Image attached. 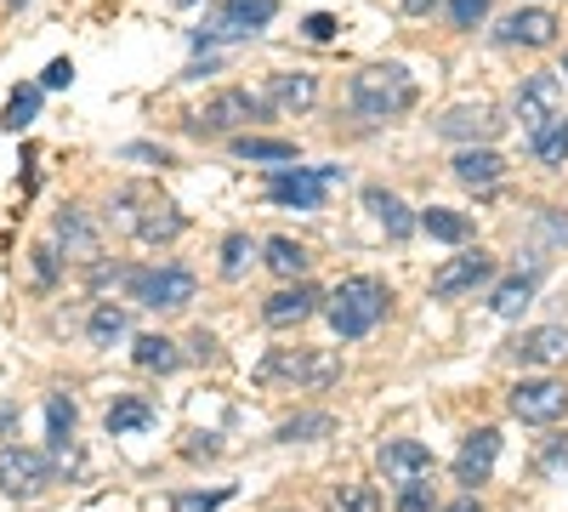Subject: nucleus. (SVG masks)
<instances>
[{
    "label": "nucleus",
    "instance_id": "bb28decb",
    "mask_svg": "<svg viewBox=\"0 0 568 512\" xmlns=\"http://www.w3.org/2000/svg\"><path fill=\"white\" fill-rule=\"evenodd\" d=\"M329 433H336V415H329V410H307V415H291L273 439L278 444H307V439H329Z\"/></svg>",
    "mask_w": 568,
    "mask_h": 512
},
{
    "label": "nucleus",
    "instance_id": "a878e982",
    "mask_svg": "<svg viewBox=\"0 0 568 512\" xmlns=\"http://www.w3.org/2000/svg\"><path fill=\"white\" fill-rule=\"evenodd\" d=\"M420 228H426L433 240H444V245H466V240H471V217H460V211H449V205L420 211Z\"/></svg>",
    "mask_w": 568,
    "mask_h": 512
},
{
    "label": "nucleus",
    "instance_id": "393cba45",
    "mask_svg": "<svg viewBox=\"0 0 568 512\" xmlns=\"http://www.w3.org/2000/svg\"><path fill=\"white\" fill-rule=\"evenodd\" d=\"M233 154L240 160H256V165H284V160H296V143H284V137H233Z\"/></svg>",
    "mask_w": 568,
    "mask_h": 512
},
{
    "label": "nucleus",
    "instance_id": "a19ab883",
    "mask_svg": "<svg viewBox=\"0 0 568 512\" xmlns=\"http://www.w3.org/2000/svg\"><path fill=\"white\" fill-rule=\"evenodd\" d=\"M302 29H307V40H329V34H336V18H329V12H313Z\"/></svg>",
    "mask_w": 568,
    "mask_h": 512
},
{
    "label": "nucleus",
    "instance_id": "423d86ee",
    "mask_svg": "<svg viewBox=\"0 0 568 512\" xmlns=\"http://www.w3.org/2000/svg\"><path fill=\"white\" fill-rule=\"evenodd\" d=\"M267 114V103L256 98V91H216V98L205 103V114H194L187 120V131H200V137H216V131H245L251 120H262Z\"/></svg>",
    "mask_w": 568,
    "mask_h": 512
},
{
    "label": "nucleus",
    "instance_id": "dca6fc26",
    "mask_svg": "<svg viewBox=\"0 0 568 512\" xmlns=\"http://www.w3.org/2000/svg\"><path fill=\"white\" fill-rule=\"evenodd\" d=\"M382 468H387V479L415 484V479L433 473V450H426L420 439H387V444H382Z\"/></svg>",
    "mask_w": 568,
    "mask_h": 512
},
{
    "label": "nucleus",
    "instance_id": "f03ea898",
    "mask_svg": "<svg viewBox=\"0 0 568 512\" xmlns=\"http://www.w3.org/2000/svg\"><path fill=\"white\" fill-rule=\"evenodd\" d=\"M353 109L358 120H398L415 109V74L404 63H369L353 74Z\"/></svg>",
    "mask_w": 568,
    "mask_h": 512
},
{
    "label": "nucleus",
    "instance_id": "09e8293b",
    "mask_svg": "<svg viewBox=\"0 0 568 512\" xmlns=\"http://www.w3.org/2000/svg\"><path fill=\"white\" fill-rule=\"evenodd\" d=\"M171 7H200V0H171Z\"/></svg>",
    "mask_w": 568,
    "mask_h": 512
},
{
    "label": "nucleus",
    "instance_id": "f704fd0d",
    "mask_svg": "<svg viewBox=\"0 0 568 512\" xmlns=\"http://www.w3.org/2000/svg\"><path fill=\"white\" fill-rule=\"evenodd\" d=\"M382 506V495H375L369 484H342L336 490V512H375Z\"/></svg>",
    "mask_w": 568,
    "mask_h": 512
},
{
    "label": "nucleus",
    "instance_id": "f8f14e48",
    "mask_svg": "<svg viewBox=\"0 0 568 512\" xmlns=\"http://www.w3.org/2000/svg\"><path fill=\"white\" fill-rule=\"evenodd\" d=\"M495 273V257L489 251H460V257H449L438 273H433V297H466V291H478L484 279Z\"/></svg>",
    "mask_w": 568,
    "mask_h": 512
},
{
    "label": "nucleus",
    "instance_id": "a211bd4d",
    "mask_svg": "<svg viewBox=\"0 0 568 512\" xmlns=\"http://www.w3.org/2000/svg\"><path fill=\"white\" fill-rule=\"evenodd\" d=\"M262 103H273V109H284V114H302V109L318 103V80H313V74H273L267 91H262Z\"/></svg>",
    "mask_w": 568,
    "mask_h": 512
},
{
    "label": "nucleus",
    "instance_id": "2eb2a0df",
    "mask_svg": "<svg viewBox=\"0 0 568 512\" xmlns=\"http://www.w3.org/2000/svg\"><path fill=\"white\" fill-rule=\"evenodd\" d=\"M495 461H500V433L495 428H478V433L460 444V455H455V484H484L495 473Z\"/></svg>",
    "mask_w": 568,
    "mask_h": 512
},
{
    "label": "nucleus",
    "instance_id": "2f4dec72",
    "mask_svg": "<svg viewBox=\"0 0 568 512\" xmlns=\"http://www.w3.org/2000/svg\"><path fill=\"white\" fill-rule=\"evenodd\" d=\"M74 422H80L74 399H63V393L45 399V433H52V444H58V439H74Z\"/></svg>",
    "mask_w": 568,
    "mask_h": 512
},
{
    "label": "nucleus",
    "instance_id": "aec40b11",
    "mask_svg": "<svg viewBox=\"0 0 568 512\" xmlns=\"http://www.w3.org/2000/svg\"><path fill=\"white\" fill-rule=\"evenodd\" d=\"M364 205L375 211V222L387 228V240H409V234H415V217H409V205H404L398 194H387V189H364Z\"/></svg>",
    "mask_w": 568,
    "mask_h": 512
},
{
    "label": "nucleus",
    "instance_id": "20e7f679",
    "mask_svg": "<svg viewBox=\"0 0 568 512\" xmlns=\"http://www.w3.org/2000/svg\"><path fill=\"white\" fill-rule=\"evenodd\" d=\"M336 182H347L342 165H318V171L278 165V171H267V200L273 205H296V211H318L324 205V189H336Z\"/></svg>",
    "mask_w": 568,
    "mask_h": 512
},
{
    "label": "nucleus",
    "instance_id": "c03bdc74",
    "mask_svg": "<svg viewBox=\"0 0 568 512\" xmlns=\"http://www.w3.org/2000/svg\"><path fill=\"white\" fill-rule=\"evenodd\" d=\"M444 512H484V501H478V495H460V501H449Z\"/></svg>",
    "mask_w": 568,
    "mask_h": 512
},
{
    "label": "nucleus",
    "instance_id": "ea45409f",
    "mask_svg": "<svg viewBox=\"0 0 568 512\" xmlns=\"http://www.w3.org/2000/svg\"><path fill=\"white\" fill-rule=\"evenodd\" d=\"M34 273H40V285H52V279H58V251L52 245L34 251Z\"/></svg>",
    "mask_w": 568,
    "mask_h": 512
},
{
    "label": "nucleus",
    "instance_id": "4c0bfd02",
    "mask_svg": "<svg viewBox=\"0 0 568 512\" xmlns=\"http://www.w3.org/2000/svg\"><path fill=\"white\" fill-rule=\"evenodd\" d=\"M233 490H211V495H176V512H216Z\"/></svg>",
    "mask_w": 568,
    "mask_h": 512
},
{
    "label": "nucleus",
    "instance_id": "f3484780",
    "mask_svg": "<svg viewBox=\"0 0 568 512\" xmlns=\"http://www.w3.org/2000/svg\"><path fill=\"white\" fill-rule=\"evenodd\" d=\"M511 353L517 359H524V364H562L568 359V331H562V324H535V331H524V337H517L511 342Z\"/></svg>",
    "mask_w": 568,
    "mask_h": 512
},
{
    "label": "nucleus",
    "instance_id": "b1692460",
    "mask_svg": "<svg viewBox=\"0 0 568 512\" xmlns=\"http://www.w3.org/2000/svg\"><path fill=\"white\" fill-rule=\"evenodd\" d=\"M529 154H535L540 165H562V160H568V114H557V120H546L540 131H529Z\"/></svg>",
    "mask_w": 568,
    "mask_h": 512
},
{
    "label": "nucleus",
    "instance_id": "e433bc0d",
    "mask_svg": "<svg viewBox=\"0 0 568 512\" xmlns=\"http://www.w3.org/2000/svg\"><path fill=\"white\" fill-rule=\"evenodd\" d=\"M398 512H433V484H426V479L404 484V495H398Z\"/></svg>",
    "mask_w": 568,
    "mask_h": 512
},
{
    "label": "nucleus",
    "instance_id": "7ed1b4c3",
    "mask_svg": "<svg viewBox=\"0 0 568 512\" xmlns=\"http://www.w3.org/2000/svg\"><path fill=\"white\" fill-rule=\"evenodd\" d=\"M262 382H296V388H329L342 377V353L329 348H273L256 364Z\"/></svg>",
    "mask_w": 568,
    "mask_h": 512
},
{
    "label": "nucleus",
    "instance_id": "6e6552de",
    "mask_svg": "<svg viewBox=\"0 0 568 512\" xmlns=\"http://www.w3.org/2000/svg\"><path fill=\"white\" fill-rule=\"evenodd\" d=\"M45 484H52V455L23 450V444L0 450V490H7L12 501H29V495H40Z\"/></svg>",
    "mask_w": 568,
    "mask_h": 512
},
{
    "label": "nucleus",
    "instance_id": "5701e85b",
    "mask_svg": "<svg viewBox=\"0 0 568 512\" xmlns=\"http://www.w3.org/2000/svg\"><path fill=\"white\" fill-rule=\"evenodd\" d=\"M58 240H63L69 257H80V262H91V257H98V245H103L98 228L85 222V211H63V217H58Z\"/></svg>",
    "mask_w": 568,
    "mask_h": 512
},
{
    "label": "nucleus",
    "instance_id": "58836bf2",
    "mask_svg": "<svg viewBox=\"0 0 568 512\" xmlns=\"http://www.w3.org/2000/svg\"><path fill=\"white\" fill-rule=\"evenodd\" d=\"M69 80H74V63H69V58H58V63H45V74H40V86H45V91H63Z\"/></svg>",
    "mask_w": 568,
    "mask_h": 512
},
{
    "label": "nucleus",
    "instance_id": "c9c22d12",
    "mask_svg": "<svg viewBox=\"0 0 568 512\" xmlns=\"http://www.w3.org/2000/svg\"><path fill=\"white\" fill-rule=\"evenodd\" d=\"M449 18H455V29H478L489 18V0H449Z\"/></svg>",
    "mask_w": 568,
    "mask_h": 512
},
{
    "label": "nucleus",
    "instance_id": "c756f323",
    "mask_svg": "<svg viewBox=\"0 0 568 512\" xmlns=\"http://www.w3.org/2000/svg\"><path fill=\"white\" fill-rule=\"evenodd\" d=\"M529 302H535V273H517V279H506V285H495V302H489V308H495L500 319H517Z\"/></svg>",
    "mask_w": 568,
    "mask_h": 512
},
{
    "label": "nucleus",
    "instance_id": "4468645a",
    "mask_svg": "<svg viewBox=\"0 0 568 512\" xmlns=\"http://www.w3.org/2000/svg\"><path fill=\"white\" fill-rule=\"evenodd\" d=\"M313 313H318V291L307 285V279H296V285H284V291H273L262 302V319L273 324V331H291V324H302Z\"/></svg>",
    "mask_w": 568,
    "mask_h": 512
},
{
    "label": "nucleus",
    "instance_id": "cd10ccee",
    "mask_svg": "<svg viewBox=\"0 0 568 512\" xmlns=\"http://www.w3.org/2000/svg\"><path fill=\"white\" fill-rule=\"evenodd\" d=\"M182 228H187V217H182L176 205H154L149 217H136V234L149 240V245H171Z\"/></svg>",
    "mask_w": 568,
    "mask_h": 512
},
{
    "label": "nucleus",
    "instance_id": "c85d7f7f",
    "mask_svg": "<svg viewBox=\"0 0 568 512\" xmlns=\"http://www.w3.org/2000/svg\"><path fill=\"white\" fill-rule=\"evenodd\" d=\"M142 428H154V404L149 399H120L109 404V433H142Z\"/></svg>",
    "mask_w": 568,
    "mask_h": 512
},
{
    "label": "nucleus",
    "instance_id": "39448f33",
    "mask_svg": "<svg viewBox=\"0 0 568 512\" xmlns=\"http://www.w3.org/2000/svg\"><path fill=\"white\" fill-rule=\"evenodd\" d=\"M125 285H131V297L142 308H154V313H176V308L194 302V291H200L187 268H131Z\"/></svg>",
    "mask_w": 568,
    "mask_h": 512
},
{
    "label": "nucleus",
    "instance_id": "9d476101",
    "mask_svg": "<svg viewBox=\"0 0 568 512\" xmlns=\"http://www.w3.org/2000/svg\"><path fill=\"white\" fill-rule=\"evenodd\" d=\"M557 12L551 7H517L511 18H500L495 40L500 46H535V52H546V46H557Z\"/></svg>",
    "mask_w": 568,
    "mask_h": 512
},
{
    "label": "nucleus",
    "instance_id": "ddd939ff",
    "mask_svg": "<svg viewBox=\"0 0 568 512\" xmlns=\"http://www.w3.org/2000/svg\"><path fill=\"white\" fill-rule=\"evenodd\" d=\"M500 114L489 103H455L444 120H438V137H449V143H495L500 137Z\"/></svg>",
    "mask_w": 568,
    "mask_h": 512
},
{
    "label": "nucleus",
    "instance_id": "6ab92c4d",
    "mask_svg": "<svg viewBox=\"0 0 568 512\" xmlns=\"http://www.w3.org/2000/svg\"><path fill=\"white\" fill-rule=\"evenodd\" d=\"M455 177L466 182V189H495V182L506 177V160L495 149H460L455 154Z\"/></svg>",
    "mask_w": 568,
    "mask_h": 512
},
{
    "label": "nucleus",
    "instance_id": "a18cd8bd",
    "mask_svg": "<svg viewBox=\"0 0 568 512\" xmlns=\"http://www.w3.org/2000/svg\"><path fill=\"white\" fill-rule=\"evenodd\" d=\"M433 7H438V0H404V12H409V18H426Z\"/></svg>",
    "mask_w": 568,
    "mask_h": 512
},
{
    "label": "nucleus",
    "instance_id": "de8ad7c7",
    "mask_svg": "<svg viewBox=\"0 0 568 512\" xmlns=\"http://www.w3.org/2000/svg\"><path fill=\"white\" fill-rule=\"evenodd\" d=\"M557 74H562V86H568V52H562V69H557Z\"/></svg>",
    "mask_w": 568,
    "mask_h": 512
},
{
    "label": "nucleus",
    "instance_id": "49530a36",
    "mask_svg": "<svg viewBox=\"0 0 568 512\" xmlns=\"http://www.w3.org/2000/svg\"><path fill=\"white\" fill-rule=\"evenodd\" d=\"M12 422H18V410H12V404H0V433H7Z\"/></svg>",
    "mask_w": 568,
    "mask_h": 512
},
{
    "label": "nucleus",
    "instance_id": "4be33fe9",
    "mask_svg": "<svg viewBox=\"0 0 568 512\" xmlns=\"http://www.w3.org/2000/svg\"><path fill=\"white\" fill-rule=\"evenodd\" d=\"M131 364H136V370H160V377H171V370L182 364V353H176L171 337H136V342H131Z\"/></svg>",
    "mask_w": 568,
    "mask_h": 512
},
{
    "label": "nucleus",
    "instance_id": "f257e3e1",
    "mask_svg": "<svg viewBox=\"0 0 568 512\" xmlns=\"http://www.w3.org/2000/svg\"><path fill=\"white\" fill-rule=\"evenodd\" d=\"M387 302H393V291L382 285V279L353 273V279L336 285V297H329V331H336L342 342H358L387 319Z\"/></svg>",
    "mask_w": 568,
    "mask_h": 512
},
{
    "label": "nucleus",
    "instance_id": "37998d69",
    "mask_svg": "<svg viewBox=\"0 0 568 512\" xmlns=\"http://www.w3.org/2000/svg\"><path fill=\"white\" fill-rule=\"evenodd\" d=\"M194 359H216V337H205V331H194Z\"/></svg>",
    "mask_w": 568,
    "mask_h": 512
},
{
    "label": "nucleus",
    "instance_id": "79ce46f5",
    "mask_svg": "<svg viewBox=\"0 0 568 512\" xmlns=\"http://www.w3.org/2000/svg\"><path fill=\"white\" fill-rule=\"evenodd\" d=\"M540 468H546V473H562V468H568V444H546V450H540Z\"/></svg>",
    "mask_w": 568,
    "mask_h": 512
},
{
    "label": "nucleus",
    "instance_id": "9b49d317",
    "mask_svg": "<svg viewBox=\"0 0 568 512\" xmlns=\"http://www.w3.org/2000/svg\"><path fill=\"white\" fill-rule=\"evenodd\" d=\"M273 18H278V0H227L222 18H216V29H200V34H194V46L233 40V34H256V29H262V23H273Z\"/></svg>",
    "mask_w": 568,
    "mask_h": 512
},
{
    "label": "nucleus",
    "instance_id": "473e14b6",
    "mask_svg": "<svg viewBox=\"0 0 568 512\" xmlns=\"http://www.w3.org/2000/svg\"><path fill=\"white\" fill-rule=\"evenodd\" d=\"M120 337H125V308L98 302L91 308V342H120Z\"/></svg>",
    "mask_w": 568,
    "mask_h": 512
},
{
    "label": "nucleus",
    "instance_id": "72a5a7b5",
    "mask_svg": "<svg viewBox=\"0 0 568 512\" xmlns=\"http://www.w3.org/2000/svg\"><path fill=\"white\" fill-rule=\"evenodd\" d=\"M251 257H256L251 234H227V240H222V273H227V279H240V273L251 268Z\"/></svg>",
    "mask_w": 568,
    "mask_h": 512
},
{
    "label": "nucleus",
    "instance_id": "0eeeda50",
    "mask_svg": "<svg viewBox=\"0 0 568 512\" xmlns=\"http://www.w3.org/2000/svg\"><path fill=\"white\" fill-rule=\"evenodd\" d=\"M506 410L517 415V422H529V428H551L557 415L568 410V388L551 382V377H535V382H517L506 393Z\"/></svg>",
    "mask_w": 568,
    "mask_h": 512
},
{
    "label": "nucleus",
    "instance_id": "412c9836",
    "mask_svg": "<svg viewBox=\"0 0 568 512\" xmlns=\"http://www.w3.org/2000/svg\"><path fill=\"white\" fill-rule=\"evenodd\" d=\"M262 262H267V268H273L278 279H302L313 257H307V245H296L291 234H273V240L262 245Z\"/></svg>",
    "mask_w": 568,
    "mask_h": 512
},
{
    "label": "nucleus",
    "instance_id": "7c9ffc66",
    "mask_svg": "<svg viewBox=\"0 0 568 512\" xmlns=\"http://www.w3.org/2000/svg\"><path fill=\"white\" fill-rule=\"evenodd\" d=\"M34 114H40V86H18L12 103H7V114H0V126L23 131V126H34Z\"/></svg>",
    "mask_w": 568,
    "mask_h": 512
},
{
    "label": "nucleus",
    "instance_id": "1a4fd4ad",
    "mask_svg": "<svg viewBox=\"0 0 568 512\" xmlns=\"http://www.w3.org/2000/svg\"><path fill=\"white\" fill-rule=\"evenodd\" d=\"M562 98H568V86H562V74L557 69H535L524 86H517V120H524L529 131H540L546 120H557L562 114Z\"/></svg>",
    "mask_w": 568,
    "mask_h": 512
}]
</instances>
